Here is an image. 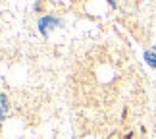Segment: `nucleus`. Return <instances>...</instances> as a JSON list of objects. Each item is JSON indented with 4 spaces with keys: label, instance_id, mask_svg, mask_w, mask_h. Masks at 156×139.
Listing matches in <instances>:
<instances>
[{
    "label": "nucleus",
    "instance_id": "obj_2",
    "mask_svg": "<svg viewBox=\"0 0 156 139\" xmlns=\"http://www.w3.org/2000/svg\"><path fill=\"white\" fill-rule=\"evenodd\" d=\"M145 60L152 68H156V52H145Z\"/></svg>",
    "mask_w": 156,
    "mask_h": 139
},
{
    "label": "nucleus",
    "instance_id": "obj_1",
    "mask_svg": "<svg viewBox=\"0 0 156 139\" xmlns=\"http://www.w3.org/2000/svg\"><path fill=\"white\" fill-rule=\"evenodd\" d=\"M60 25V21L56 20V17H52V16H44V17H41V21H39V31L41 33H48L52 27H56Z\"/></svg>",
    "mask_w": 156,
    "mask_h": 139
},
{
    "label": "nucleus",
    "instance_id": "obj_4",
    "mask_svg": "<svg viewBox=\"0 0 156 139\" xmlns=\"http://www.w3.org/2000/svg\"><path fill=\"white\" fill-rule=\"evenodd\" d=\"M154 48H156V46H154Z\"/></svg>",
    "mask_w": 156,
    "mask_h": 139
},
{
    "label": "nucleus",
    "instance_id": "obj_3",
    "mask_svg": "<svg viewBox=\"0 0 156 139\" xmlns=\"http://www.w3.org/2000/svg\"><path fill=\"white\" fill-rule=\"evenodd\" d=\"M0 101H2V118H6V114H8V99H6V95L0 97Z\"/></svg>",
    "mask_w": 156,
    "mask_h": 139
}]
</instances>
